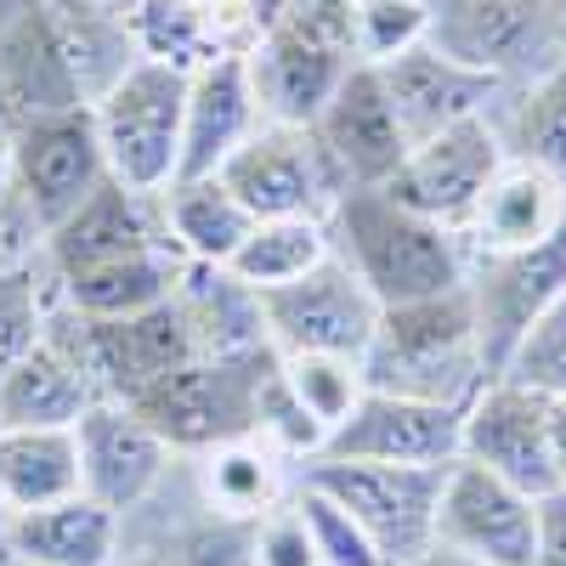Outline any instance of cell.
<instances>
[{
	"instance_id": "obj_1",
	"label": "cell",
	"mask_w": 566,
	"mask_h": 566,
	"mask_svg": "<svg viewBox=\"0 0 566 566\" xmlns=\"http://www.w3.org/2000/svg\"><path fill=\"white\" fill-rule=\"evenodd\" d=\"M363 386L386 397L442 402V408H464L488 386L482 328L464 283L424 301L380 306L374 340L363 352Z\"/></svg>"
},
{
	"instance_id": "obj_2",
	"label": "cell",
	"mask_w": 566,
	"mask_h": 566,
	"mask_svg": "<svg viewBox=\"0 0 566 566\" xmlns=\"http://www.w3.org/2000/svg\"><path fill=\"white\" fill-rule=\"evenodd\" d=\"M323 221L335 255L363 277V290L380 306L424 301L464 283V261H470L464 239L413 216L386 187H346Z\"/></svg>"
},
{
	"instance_id": "obj_3",
	"label": "cell",
	"mask_w": 566,
	"mask_h": 566,
	"mask_svg": "<svg viewBox=\"0 0 566 566\" xmlns=\"http://www.w3.org/2000/svg\"><path fill=\"white\" fill-rule=\"evenodd\" d=\"M181 114H187V74L154 57H136L91 103L108 176L130 193L159 199L181 165Z\"/></svg>"
},
{
	"instance_id": "obj_4",
	"label": "cell",
	"mask_w": 566,
	"mask_h": 566,
	"mask_svg": "<svg viewBox=\"0 0 566 566\" xmlns=\"http://www.w3.org/2000/svg\"><path fill=\"white\" fill-rule=\"evenodd\" d=\"M272 363H277L272 346L244 357H193L125 408L148 419L170 453H210L221 442L255 437V397Z\"/></svg>"
},
{
	"instance_id": "obj_5",
	"label": "cell",
	"mask_w": 566,
	"mask_h": 566,
	"mask_svg": "<svg viewBox=\"0 0 566 566\" xmlns=\"http://www.w3.org/2000/svg\"><path fill=\"white\" fill-rule=\"evenodd\" d=\"M108 181V159L97 142V119L91 108H57L18 125L12 142V176L0 210H12L23 232H34V244L52 227H63L97 187Z\"/></svg>"
},
{
	"instance_id": "obj_6",
	"label": "cell",
	"mask_w": 566,
	"mask_h": 566,
	"mask_svg": "<svg viewBox=\"0 0 566 566\" xmlns=\"http://www.w3.org/2000/svg\"><path fill=\"white\" fill-rule=\"evenodd\" d=\"M448 464H363V459H306V488L335 499L374 538L386 566L413 560L437 544V493Z\"/></svg>"
},
{
	"instance_id": "obj_7",
	"label": "cell",
	"mask_w": 566,
	"mask_h": 566,
	"mask_svg": "<svg viewBox=\"0 0 566 566\" xmlns=\"http://www.w3.org/2000/svg\"><path fill=\"white\" fill-rule=\"evenodd\" d=\"M431 45L499 85L533 80L566 45V0H431Z\"/></svg>"
},
{
	"instance_id": "obj_8",
	"label": "cell",
	"mask_w": 566,
	"mask_h": 566,
	"mask_svg": "<svg viewBox=\"0 0 566 566\" xmlns=\"http://www.w3.org/2000/svg\"><path fill=\"white\" fill-rule=\"evenodd\" d=\"M261 328L266 346L277 357H357L374 340V323H380V301L363 290V277L328 250L312 272H301L295 283H277V290H261Z\"/></svg>"
},
{
	"instance_id": "obj_9",
	"label": "cell",
	"mask_w": 566,
	"mask_h": 566,
	"mask_svg": "<svg viewBox=\"0 0 566 566\" xmlns=\"http://www.w3.org/2000/svg\"><path fill=\"white\" fill-rule=\"evenodd\" d=\"M464 290L476 306L482 328V363L488 380L504 374L510 352L522 346L527 328L566 295V216L549 239L527 250H499V255H470L464 261Z\"/></svg>"
},
{
	"instance_id": "obj_10",
	"label": "cell",
	"mask_w": 566,
	"mask_h": 566,
	"mask_svg": "<svg viewBox=\"0 0 566 566\" xmlns=\"http://www.w3.org/2000/svg\"><path fill=\"white\" fill-rule=\"evenodd\" d=\"M504 159H510L504 136L493 130L488 114H476V119H459V125L437 130L431 142H413V148L402 154V165L391 170L386 193L397 205H408L413 216L437 221V227H448V232L464 239V227H470V216H476L488 181L499 176Z\"/></svg>"
},
{
	"instance_id": "obj_11",
	"label": "cell",
	"mask_w": 566,
	"mask_h": 566,
	"mask_svg": "<svg viewBox=\"0 0 566 566\" xmlns=\"http://www.w3.org/2000/svg\"><path fill=\"white\" fill-rule=\"evenodd\" d=\"M216 176L255 221H290V216L323 221L335 210V199L346 193L306 125H255L244 136V148Z\"/></svg>"
},
{
	"instance_id": "obj_12",
	"label": "cell",
	"mask_w": 566,
	"mask_h": 566,
	"mask_svg": "<svg viewBox=\"0 0 566 566\" xmlns=\"http://www.w3.org/2000/svg\"><path fill=\"white\" fill-rule=\"evenodd\" d=\"M459 459L493 470L499 482L522 488L533 499L560 488V470L549 453V397H538L522 380H493L464 402L459 419Z\"/></svg>"
},
{
	"instance_id": "obj_13",
	"label": "cell",
	"mask_w": 566,
	"mask_h": 566,
	"mask_svg": "<svg viewBox=\"0 0 566 566\" xmlns=\"http://www.w3.org/2000/svg\"><path fill=\"white\" fill-rule=\"evenodd\" d=\"M244 69L266 125H312L323 103L335 97L340 74L352 69V45L335 29L277 12L244 52Z\"/></svg>"
},
{
	"instance_id": "obj_14",
	"label": "cell",
	"mask_w": 566,
	"mask_h": 566,
	"mask_svg": "<svg viewBox=\"0 0 566 566\" xmlns=\"http://www.w3.org/2000/svg\"><path fill=\"white\" fill-rule=\"evenodd\" d=\"M538 538V499L499 482L493 470L453 459L437 493V544L482 566H527Z\"/></svg>"
},
{
	"instance_id": "obj_15",
	"label": "cell",
	"mask_w": 566,
	"mask_h": 566,
	"mask_svg": "<svg viewBox=\"0 0 566 566\" xmlns=\"http://www.w3.org/2000/svg\"><path fill=\"white\" fill-rule=\"evenodd\" d=\"M103 386L91 374L85 323L74 306L45 312V335L0 374V424H74Z\"/></svg>"
},
{
	"instance_id": "obj_16",
	"label": "cell",
	"mask_w": 566,
	"mask_h": 566,
	"mask_svg": "<svg viewBox=\"0 0 566 566\" xmlns=\"http://www.w3.org/2000/svg\"><path fill=\"white\" fill-rule=\"evenodd\" d=\"M74 448H80V493L114 515L142 510L170 470L165 437L136 408L108 402V397L74 419Z\"/></svg>"
},
{
	"instance_id": "obj_17",
	"label": "cell",
	"mask_w": 566,
	"mask_h": 566,
	"mask_svg": "<svg viewBox=\"0 0 566 566\" xmlns=\"http://www.w3.org/2000/svg\"><path fill=\"white\" fill-rule=\"evenodd\" d=\"M306 130L317 136V148L328 170L340 176V187H386L408 154L374 63H352L335 85V97L323 103V114Z\"/></svg>"
},
{
	"instance_id": "obj_18",
	"label": "cell",
	"mask_w": 566,
	"mask_h": 566,
	"mask_svg": "<svg viewBox=\"0 0 566 566\" xmlns=\"http://www.w3.org/2000/svg\"><path fill=\"white\" fill-rule=\"evenodd\" d=\"M464 408L413 402L363 391V402L323 437L317 459H363V464H453L459 459Z\"/></svg>"
},
{
	"instance_id": "obj_19",
	"label": "cell",
	"mask_w": 566,
	"mask_h": 566,
	"mask_svg": "<svg viewBox=\"0 0 566 566\" xmlns=\"http://www.w3.org/2000/svg\"><path fill=\"white\" fill-rule=\"evenodd\" d=\"M380 85H386V103L397 114V130H402L408 148L413 142H431L437 130H448L459 119L488 114V103L504 91L493 74H476V69L442 57L431 40L391 57V63H380Z\"/></svg>"
},
{
	"instance_id": "obj_20",
	"label": "cell",
	"mask_w": 566,
	"mask_h": 566,
	"mask_svg": "<svg viewBox=\"0 0 566 566\" xmlns=\"http://www.w3.org/2000/svg\"><path fill=\"white\" fill-rule=\"evenodd\" d=\"M85 323V352H91V374L108 402H136L148 386H159L165 374H176L181 363H193V335L176 312V301L136 312V317H114V323Z\"/></svg>"
},
{
	"instance_id": "obj_21",
	"label": "cell",
	"mask_w": 566,
	"mask_h": 566,
	"mask_svg": "<svg viewBox=\"0 0 566 566\" xmlns=\"http://www.w3.org/2000/svg\"><path fill=\"white\" fill-rule=\"evenodd\" d=\"M261 125L255 108V85L244 57H216L205 69L187 74V114H181V165L176 181H193V176H216L232 154L244 148V136Z\"/></svg>"
},
{
	"instance_id": "obj_22",
	"label": "cell",
	"mask_w": 566,
	"mask_h": 566,
	"mask_svg": "<svg viewBox=\"0 0 566 566\" xmlns=\"http://www.w3.org/2000/svg\"><path fill=\"white\" fill-rule=\"evenodd\" d=\"M119 515L97 499H57L7 515V566H114Z\"/></svg>"
},
{
	"instance_id": "obj_23",
	"label": "cell",
	"mask_w": 566,
	"mask_h": 566,
	"mask_svg": "<svg viewBox=\"0 0 566 566\" xmlns=\"http://www.w3.org/2000/svg\"><path fill=\"white\" fill-rule=\"evenodd\" d=\"M187 335H193L199 357H244L266 346L261 328V301L250 283H239L227 266H205V261H181L176 290H170Z\"/></svg>"
},
{
	"instance_id": "obj_24",
	"label": "cell",
	"mask_w": 566,
	"mask_h": 566,
	"mask_svg": "<svg viewBox=\"0 0 566 566\" xmlns=\"http://www.w3.org/2000/svg\"><path fill=\"white\" fill-rule=\"evenodd\" d=\"M560 216H566V187L549 181V176L533 170V165L504 159L499 176L488 181L476 216H470L464 239H470V250H476V255L527 250V244L549 239V232L560 227Z\"/></svg>"
},
{
	"instance_id": "obj_25",
	"label": "cell",
	"mask_w": 566,
	"mask_h": 566,
	"mask_svg": "<svg viewBox=\"0 0 566 566\" xmlns=\"http://www.w3.org/2000/svg\"><path fill=\"white\" fill-rule=\"evenodd\" d=\"M40 12L57 40V57L80 91V103L91 108L136 63V40H130L125 12H114L108 0H40Z\"/></svg>"
},
{
	"instance_id": "obj_26",
	"label": "cell",
	"mask_w": 566,
	"mask_h": 566,
	"mask_svg": "<svg viewBox=\"0 0 566 566\" xmlns=\"http://www.w3.org/2000/svg\"><path fill=\"white\" fill-rule=\"evenodd\" d=\"M0 103H7V114L18 125L40 119V114H57V108H85L63 57H57V40L45 29L40 0H29V7L0 29Z\"/></svg>"
},
{
	"instance_id": "obj_27",
	"label": "cell",
	"mask_w": 566,
	"mask_h": 566,
	"mask_svg": "<svg viewBox=\"0 0 566 566\" xmlns=\"http://www.w3.org/2000/svg\"><path fill=\"white\" fill-rule=\"evenodd\" d=\"M80 493L74 424H0V510H40Z\"/></svg>"
},
{
	"instance_id": "obj_28",
	"label": "cell",
	"mask_w": 566,
	"mask_h": 566,
	"mask_svg": "<svg viewBox=\"0 0 566 566\" xmlns=\"http://www.w3.org/2000/svg\"><path fill=\"white\" fill-rule=\"evenodd\" d=\"M136 57L170 63L181 74H193L216 57H232V34H227V7L221 0H136L125 12Z\"/></svg>"
},
{
	"instance_id": "obj_29",
	"label": "cell",
	"mask_w": 566,
	"mask_h": 566,
	"mask_svg": "<svg viewBox=\"0 0 566 566\" xmlns=\"http://www.w3.org/2000/svg\"><path fill=\"white\" fill-rule=\"evenodd\" d=\"M159 216H165V232L181 250V261H205V266H227L255 227V216L227 193L221 176L170 181L159 193Z\"/></svg>"
},
{
	"instance_id": "obj_30",
	"label": "cell",
	"mask_w": 566,
	"mask_h": 566,
	"mask_svg": "<svg viewBox=\"0 0 566 566\" xmlns=\"http://www.w3.org/2000/svg\"><path fill=\"white\" fill-rule=\"evenodd\" d=\"M504 154L515 165H533V170H544L549 181L566 187V45L544 74L527 80L522 103L510 108Z\"/></svg>"
},
{
	"instance_id": "obj_31",
	"label": "cell",
	"mask_w": 566,
	"mask_h": 566,
	"mask_svg": "<svg viewBox=\"0 0 566 566\" xmlns=\"http://www.w3.org/2000/svg\"><path fill=\"white\" fill-rule=\"evenodd\" d=\"M328 250V221L317 216H290V221H255L250 239L239 244V255L227 261V272L250 283V290H277V283H295L301 272H312Z\"/></svg>"
},
{
	"instance_id": "obj_32",
	"label": "cell",
	"mask_w": 566,
	"mask_h": 566,
	"mask_svg": "<svg viewBox=\"0 0 566 566\" xmlns=\"http://www.w3.org/2000/svg\"><path fill=\"white\" fill-rule=\"evenodd\" d=\"M205 493H210V510L227 515V522H255L277 504V453L255 437H239V442H221L205 453Z\"/></svg>"
},
{
	"instance_id": "obj_33",
	"label": "cell",
	"mask_w": 566,
	"mask_h": 566,
	"mask_svg": "<svg viewBox=\"0 0 566 566\" xmlns=\"http://www.w3.org/2000/svg\"><path fill=\"white\" fill-rule=\"evenodd\" d=\"M352 63H391L431 40V0H346Z\"/></svg>"
},
{
	"instance_id": "obj_34",
	"label": "cell",
	"mask_w": 566,
	"mask_h": 566,
	"mask_svg": "<svg viewBox=\"0 0 566 566\" xmlns=\"http://www.w3.org/2000/svg\"><path fill=\"white\" fill-rule=\"evenodd\" d=\"M277 374L283 386L295 391V402L323 424V437L363 402V363L357 357H323V352H306V357H277Z\"/></svg>"
},
{
	"instance_id": "obj_35",
	"label": "cell",
	"mask_w": 566,
	"mask_h": 566,
	"mask_svg": "<svg viewBox=\"0 0 566 566\" xmlns=\"http://www.w3.org/2000/svg\"><path fill=\"white\" fill-rule=\"evenodd\" d=\"M290 504L301 510V522H306V533H312L317 566H386V555L374 549V538L352 522V515H346L335 499H323L317 488L301 482V493H295Z\"/></svg>"
},
{
	"instance_id": "obj_36",
	"label": "cell",
	"mask_w": 566,
	"mask_h": 566,
	"mask_svg": "<svg viewBox=\"0 0 566 566\" xmlns=\"http://www.w3.org/2000/svg\"><path fill=\"white\" fill-rule=\"evenodd\" d=\"M45 283L34 277L29 261L0 266V374H7L40 335H45Z\"/></svg>"
},
{
	"instance_id": "obj_37",
	"label": "cell",
	"mask_w": 566,
	"mask_h": 566,
	"mask_svg": "<svg viewBox=\"0 0 566 566\" xmlns=\"http://www.w3.org/2000/svg\"><path fill=\"white\" fill-rule=\"evenodd\" d=\"M504 380H522L538 397H566V295L527 328L522 346L510 352Z\"/></svg>"
},
{
	"instance_id": "obj_38",
	"label": "cell",
	"mask_w": 566,
	"mask_h": 566,
	"mask_svg": "<svg viewBox=\"0 0 566 566\" xmlns=\"http://www.w3.org/2000/svg\"><path fill=\"white\" fill-rule=\"evenodd\" d=\"M250 560L255 566H317L312 533H306L301 510L290 499H277L266 515H255V522H250Z\"/></svg>"
},
{
	"instance_id": "obj_39",
	"label": "cell",
	"mask_w": 566,
	"mask_h": 566,
	"mask_svg": "<svg viewBox=\"0 0 566 566\" xmlns=\"http://www.w3.org/2000/svg\"><path fill=\"white\" fill-rule=\"evenodd\" d=\"M527 566H566V482L538 499V538Z\"/></svg>"
},
{
	"instance_id": "obj_40",
	"label": "cell",
	"mask_w": 566,
	"mask_h": 566,
	"mask_svg": "<svg viewBox=\"0 0 566 566\" xmlns=\"http://www.w3.org/2000/svg\"><path fill=\"white\" fill-rule=\"evenodd\" d=\"M549 453H555V470L566 482V397H549Z\"/></svg>"
},
{
	"instance_id": "obj_41",
	"label": "cell",
	"mask_w": 566,
	"mask_h": 566,
	"mask_svg": "<svg viewBox=\"0 0 566 566\" xmlns=\"http://www.w3.org/2000/svg\"><path fill=\"white\" fill-rule=\"evenodd\" d=\"M12 142H18V119L0 103V199H7V176H12Z\"/></svg>"
},
{
	"instance_id": "obj_42",
	"label": "cell",
	"mask_w": 566,
	"mask_h": 566,
	"mask_svg": "<svg viewBox=\"0 0 566 566\" xmlns=\"http://www.w3.org/2000/svg\"><path fill=\"white\" fill-rule=\"evenodd\" d=\"M397 566H482V560H470V555H459V549L431 544V549H419L413 560H397Z\"/></svg>"
},
{
	"instance_id": "obj_43",
	"label": "cell",
	"mask_w": 566,
	"mask_h": 566,
	"mask_svg": "<svg viewBox=\"0 0 566 566\" xmlns=\"http://www.w3.org/2000/svg\"><path fill=\"white\" fill-rule=\"evenodd\" d=\"M114 566H170V555H165V549H148V555H130V560H125V555H114Z\"/></svg>"
},
{
	"instance_id": "obj_44",
	"label": "cell",
	"mask_w": 566,
	"mask_h": 566,
	"mask_svg": "<svg viewBox=\"0 0 566 566\" xmlns=\"http://www.w3.org/2000/svg\"><path fill=\"white\" fill-rule=\"evenodd\" d=\"M0 566H7V510H0Z\"/></svg>"
},
{
	"instance_id": "obj_45",
	"label": "cell",
	"mask_w": 566,
	"mask_h": 566,
	"mask_svg": "<svg viewBox=\"0 0 566 566\" xmlns=\"http://www.w3.org/2000/svg\"><path fill=\"white\" fill-rule=\"evenodd\" d=\"M0 239H7V227H0ZM0 266H7V261H0Z\"/></svg>"
}]
</instances>
